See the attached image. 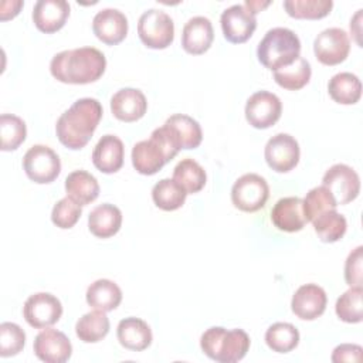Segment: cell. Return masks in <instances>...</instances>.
Returning <instances> with one entry per match:
<instances>
[{"instance_id":"1","label":"cell","mask_w":363,"mask_h":363,"mask_svg":"<svg viewBox=\"0 0 363 363\" xmlns=\"http://www.w3.org/2000/svg\"><path fill=\"white\" fill-rule=\"evenodd\" d=\"M106 68L105 55L95 47L64 50L50 62L51 75L64 84L84 85L98 81Z\"/></svg>"},{"instance_id":"2","label":"cell","mask_w":363,"mask_h":363,"mask_svg":"<svg viewBox=\"0 0 363 363\" xmlns=\"http://www.w3.org/2000/svg\"><path fill=\"white\" fill-rule=\"evenodd\" d=\"M102 113V105L98 99H77L57 121L55 132L58 140L68 149H82L91 140Z\"/></svg>"},{"instance_id":"3","label":"cell","mask_w":363,"mask_h":363,"mask_svg":"<svg viewBox=\"0 0 363 363\" xmlns=\"http://www.w3.org/2000/svg\"><path fill=\"white\" fill-rule=\"evenodd\" d=\"M180 150L179 143L163 125L156 128L149 139L140 140L132 147V164L138 173L152 176L170 162Z\"/></svg>"},{"instance_id":"4","label":"cell","mask_w":363,"mask_h":363,"mask_svg":"<svg viewBox=\"0 0 363 363\" xmlns=\"http://www.w3.org/2000/svg\"><path fill=\"white\" fill-rule=\"evenodd\" d=\"M250 345V336L242 329L227 330L221 326H213L200 337L203 353L218 363H235L244 359Z\"/></svg>"},{"instance_id":"5","label":"cell","mask_w":363,"mask_h":363,"mask_svg":"<svg viewBox=\"0 0 363 363\" xmlns=\"http://www.w3.org/2000/svg\"><path fill=\"white\" fill-rule=\"evenodd\" d=\"M299 54V37L292 30L285 27L268 30L257 47L258 61L271 71H277L292 64Z\"/></svg>"},{"instance_id":"6","label":"cell","mask_w":363,"mask_h":363,"mask_svg":"<svg viewBox=\"0 0 363 363\" xmlns=\"http://www.w3.org/2000/svg\"><path fill=\"white\" fill-rule=\"evenodd\" d=\"M138 34L146 47L163 50L173 43L174 23L167 13L157 9H149L139 17Z\"/></svg>"},{"instance_id":"7","label":"cell","mask_w":363,"mask_h":363,"mask_svg":"<svg viewBox=\"0 0 363 363\" xmlns=\"http://www.w3.org/2000/svg\"><path fill=\"white\" fill-rule=\"evenodd\" d=\"M269 197V186L257 173H245L235 180L231 189V201L235 208L254 213L261 210Z\"/></svg>"},{"instance_id":"8","label":"cell","mask_w":363,"mask_h":363,"mask_svg":"<svg viewBox=\"0 0 363 363\" xmlns=\"http://www.w3.org/2000/svg\"><path fill=\"white\" fill-rule=\"evenodd\" d=\"M23 169L31 182L47 184L54 182L61 173V160L51 147L34 145L23 157Z\"/></svg>"},{"instance_id":"9","label":"cell","mask_w":363,"mask_h":363,"mask_svg":"<svg viewBox=\"0 0 363 363\" xmlns=\"http://www.w3.org/2000/svg\"><path fill=\"white\" fill-rule=\"evenodd\" d=\"M62 305L57 296L48 292H37L27 298L23 306L26 322L35 329H45L60 320Z\"/></svg>"},{"instance_id":"10","label":"cell","mask_w":363,"mask_h":363,"mask_svg":"<svg viewBox=\"0 0 363 363\" xmlns=\"http://www.w3.org/2000/svg\"><path fill=\"white\" fill-rule=\"evenodd\" d=\"M322 184L332 193L337 206L353 201L360 193L359 174L343 163L330 166L323 174Z\"/></svg>"},{"instance_id":"11","label":"cell","mask_w":363,"mask_h":363,"mask_svg":"<svg viewBox=\"0 0 363 363\" xmlns=\"http://www.w3.org/2000/svg\"><path fill=\"white\" fill-rule=\"evenodd\" d=\"M350 51V40L345 30L330 27L320 31L313 41V52L323 65H337L343 62Z\"/></svg>"},{"instance_id":"12","label":"cell","mask_w":363,"mask_h":363,"mask_svg":"<svg viewBox=\"0 0 363 363\" xmlns=\"http://www.w3.org/2000/svg\"><path fill=\"white\" fill-rule=\"evenodd\" d=\"M282 113L281 99L268 91L252 94L245 104V119L257 129L271 128L278 122Z\"/></svg>"},{"instance_id":"13","label":"cell","mask_w":363,"mask_h":363,"mask_svg":"<svg viewBox=\"0 0 363 363\" xmlns=\"http://www.w3.org/2000/svg\"><path fill=\"white\" fill-rule=\"evenodd\" d=\"M224 38L233 44H241L250 40L257 28L255 14L244 4L227 7L220 17Z\"/></svg>"},{"instance_id":"14","label":"cell","mask_w":363,"mask_h":363,"mask_svg":"<svg viewBox=\"0 0 363 363\" xmlns=\"http://www.w3.org/2000/svg\"><path fill=\"white\" fill-rule=\"evenodd\" d=\"M264 156L267 164L272 170L286 173L298 164L301 149L294 136L288 133H277L267 142Z\"/></svg>"},{"instance_id":"15","label":"cell","mask_w":363,"mask_h":363,"mask_svg":"<svg viewBox=\"0 0 363 363\" xmlns=\"http://www.w3.org/2000/svg\"><path fill=\"white\" fill-rule=\"evenodd\" d=\"M34 354L45 363H65L72 354V345L65 333L45 328L34 339Z\"/></svg>"},{"instance_id":"16","label":"cell","mask_w":363,"mask_h":363,"mask_svg":"<svg viewBox=\"0 0 363 363\" xmlns=\"http://www.w3.org/2000/svg\"><path fill=\"white\" fill-rule=\"evenodd\" d=\"M328 303L326 292L316 284H305L299 286L291 301L292 312L302 320H313L319 318Z\"/></svg>"},{"instance_id":"17","label":"cell","mask_w":363,"mask_h":363,"mask_svg":"<svg viewBox=\"0 0 363 363\" xmlns=\"http://www.w3.org/2000/svg\"><path fill=\"white\" fill-rule=\"evenodd\" d=\"M92 31L102 43L116 45L128 34V18L116 9H102L92 20Z\"/></svg>"},{"instance_id":"18","label":"cell","mask_w":363,"mask_h":363,"mask_svg":"<svg viewBox=\"0 0 363 363\" xmlns=\"http://www.w3.org/2000/svg\"><path fill=\"white\" fill-rule=\"evenodd\" d=\"M69 17V4L65 0H38L33 9L34 26L45 34L61 30Z\"/></svg>"},{"instance_id":"19","label":"cell","mask_w":363,"mask_h":363,"mask_svg":"<svg viewBox=\"0 0 363 363\" xmlns=\"http://www.w3.org/2000/svg\"><path fill=\"white\" fill-rule=\"evenodd\" d=\"M214 30L207 17L196 16L187 20L182 31V47L193 55L204 54L213 44Z\"/></svg>"},{"instance_id":"20","label":"cell","mask_w":363,"mask_h":363,"mask_svg":"<svg viewBox=\"0 0 363 363\" xmlns=\"http://www.w3.org/2000/svg\"><path fill=\"white\" fill-rule=\"evenodd\" d=\"M146 109V96L136 88H122L111 98L112 115L122 122H135L143 118Z\"/></svg>"},{"instance_id":"21","label":"cell","mask_w":363,"mask_h":363,"mask_svg":"<svg viewBox=\"0 0 363 363\" xmlns=\"http://www.w3.org/2000/svg\"><path fill=\"white\" fill-rule=\"evenodd\" d=\"M271 221L281 231H301L308 223L302 208V199L294 196L279 199L271 210Z\"/></svg>"},{"instance_id":"22","label":"cell","mask_w":363,"mask_h":363,"mask_svg":"<svg viewBox=\"0 0 363 363\" xmlns=\"http://www.w3.org/2000/svg\"><path fill=\"white\" fill-rule=\"evenodd\" d=\"M125 147L122 140L115 135H104L94 147L92 163L106 174L116 173L123 166Z\"/></svg>"},{"instance_id":"23","label":"cell","mask_w":363,"mask_h":363,"mask_svg":"<svg viewBox=\"0 0 363 363\" xmlns=\"http://www.w3.org/2000/svg\"><path fill=\"white\" fill-rule=\"evenodd\" d=\"M116 336L125 349L133 352H142L152 343V330L149 325L135 316L125 318L118 323Z\"/></svg>"},{"instance_id":"24","label":"cell","mask_w":363,"mask_h":363,"mask_svg":"<svg viewBox=\"0 0 363 363\" xmlns=\"http://www.w3.org/2000/svg\"><path fill=\"white\" fill-rule=\"evenodd\" d=\"M122 225L121 210L109 203L96 206L88 216V228L98 238L115 235Z\"/></svg>"},{"instance_id":"25","label":"cell","mask_w":363,"mask_h":363,"mask_svg":"<svg viewBox=\"0 0 363 363\" xmlns=\"http://www.w3.org/2000/svg\"><path fill=\"white\" fill-rule=\"evenodd\" d=\"M164 126L170 130L182 149H196L201 143V128L199 122L189 115H172L166 119Z\"/></svg>"},{"instance_id":"26","label":"cell","mask_w":363,"mask_h":363,"mask_svg":"<svg viewBox=\"0 0 363 363\" xmlns=\"http://www.w3.org/2000/svg\"><path fill=\"white\" fill-rule=\"evenodd\" d=\"M85 298L86 303L92 309L109 312L119 306L122 301V291L113 281L102 278L88 286Z\"/></svg>"},{"instance_id":"27","label":"cell","mask_w":363,"mask_h":363,"mask_svg":"<svg viewBox=\"0 0 363 363\" xmlns=\"http://www.w3.org/2000/svg\"><path fill=\"white\" fill-rule=\"evenodd\" d=\"M65 191L79 206H86L99 196V184L86 170H74L65 179Z\"/></svg>"},{"instance_id":"28","label":"cell","mask_w":363,"mask_h":363,"mask_svg":"<svg viewBox=\"0 0 363 363\" xmlns=\"http://www.w3.org/2000/svg\"><path fill=\"white\" fill-rule=\"evenodd\" d=\"M328 92L330 98L342 105H353L362 96V82L352 72H339L329 79Z\"/></svg>"},{"instance_id":"29","label":"cell","mask_w":363,"mask_h":363,"mask_svg":"<svg viewBox=\"0 0 363 363\" xmlns=\"http://www.w3.org/2000/svg\"><path fill=\"white\" fill-rule=\"evenodd\" d=\"M109 332V319L104 311L94 309L82 315L75 323V333L85 343H96Z\"/></svg>"},{"instance_id":"30","label":"cell","mask_w":363,"mask_h":363,"mask_svg":"<svg viewBox=\"0 0 363 363\" xmlns=\"http://www.w3.org/2000/svg\"><path fill=\"white\" fill-rule=\"evenodd\" d=\"M173 180L177 182L187 194L199 193L207 182L206 170L191 157L180 160L173 169Z\"/></svg>"},{"instance_id":"31","label":"cell","mask_w":363,"mask_h":363,"mask_svg":"<svg viewBox=\"0 0 363 363\" xmlns=\"http://www.w3.org/2000/svg\"><path fill=\"white\" fill-rule=\"evenodd\" d=\"M311 75V64L301 55L292 64L274 71L275 82L289 91H298L303 88L309 82Z\"/></svg>"},{"instance_id":"32","label":"cell","mask_w":363,"mask_h":363,"mask_svg":"<svg viewBox=\"0 0 363 363\" xmlns=\"http://www.w3.org/2000/svg\"><path fill=\"white\" fill-rule=\"evenodd\" d=\"M187 193L173 179H162L152 189V199L156 207L164 211L180 208L186 201Z\"/></svg>"},{"instance_id":"33","label":"cell","mask_w":363,"mask_h":363,"mask_svg":"<svg viewBox=\"0 0 363 363\" xmlns=\"http://www.w3.org/2000/svg\"><path fill=\"white\" fill-rule=\"evenodd\" d=\"M312 225L320 241L336 242L345 235L347 221L345 216L337 213L336 210H328L320 213L315 220H312Z\"/></svg>"},{"instance_id":"34","label":"cell","mask_w":363,"mask_h":363,"mask_svg":"<svg viewBox=\"0 0 363 363\" xmlns=\"http://www.w3.org/2000/svg\"><path fill=\"white\" fill-rule=\"evenodd\" d=\"M267 346L277 353H288L299 343L298 329L288 322H277L265 332Z\"/></svg>"},{"instance_id":"35","label":"cell","mask_w":363,"mask_h":363,"mask_svg":"<svg viewBox=\"0 0 363 363\" xmlns=\"http://www.w3.org/2000/svg\"><path fill=\"white\" fill-rule=\"evenodd\" d=\"M333 7L332 0H285L284 9L294 18L319 20L326 17Z\"/></svg>"},{"instance_id":"36","label":"cell","mask_w":363,"mask_h":363,"mask_svg":"<svg viewBox=\"0 0 363 363\" xmlns=\"http://www.w3.org/2000/svg\"><path fill=\"white\" fill-rule=\"evenodd\" d=\"M363 289L362 286H350L343 292L335 305L336 315L340 320L346 323H359L363 319V306H362Z\"/></svg>"},{"instance_id":"37","label":"cell","mask_w":363,"mask_h":363,"mask_svg":"<svg viewBox=\"0 0 363 363\" xmlns=\"http://www.w3.org/2000/svg\"><path fill=\"white\" fill-rule=\"evenodd\" d=\"M0 136H1V150H16L27 136L26 122L11 113H3L0 116Z\"/></svg>"},{"instance_id":"38","label":"cell","mask_w":363,"mask_h":363,"mask_svg":"<svg viewBox=\"0 0 363 363\" xmlns=\"http://www.w3.org/2000/svg\"><path fill=\"white\" fill-rule=\"evenodd\" d=\"M337 204L332 196V193L322 184L311 189L305 199L302 200V208L306 221L315 220L320 213L328 210H336Z\"/></svg>"},{"instance_id":"39","label":"cell","mask_w":363,"mask_h":363,"mask_svg":"<svg viewBox=\"0 0 363 363\" xmlns=\"http://www.w3.org/2000/svg\"><path fill=\"white\" fill-rule=\"evenodd\" d=\"M26 345L24 330L13 322H3L0 325V356L11 357L18 354Z\"/></svg>"},{"instance_id":"40","label":"cell","mask_w":363,"mask_h":363,"mask_svg":"<svg viewBox=\"0 0 363 363\" xmlns=\"http://www.w3.org/2000/svg\"><path fill=\"white\" fill-rule=\"evenodd\" d=\"M82 213V206L74 201L71 197H64L58 200L51 211V221L62 230L72 228L79 220Z\"/></svg>"},{"instance_id":"41","label":"cell","mask_w":363,"mask_h":363,"mask_svg":"<svg viewBox=\"0 0 363 363\" xmlns=\"http://www.w3.org/2000/svg\"><path fill=\"white\" fill-rule=\"evenodd\" d=\"M362 261H363V247L359 245L347 255L345 262V281L349 286H362V279H363Z\"/></svg>"},{"instance_id":"42","label":"cell","mask_w":363,"mask_h":363,"mask_svg":"<svg viewBox=\"0 0 363 363\" xmlns=\"http://www.w3.org/2000/svg\"><path fill=\"white\" fill-rule=\"evenodd\" d=\"M362 346L353 343H343L333 349L332 362L333 363H343V362H360L362 360Z\"/></svg>"},{"instance_id":"43","label":"cell","mask_w":363,"mask_h":363,"mask_svg":"<svg viewBox=\"0 0 363 363\" xmlns=\"http://www.w3.org/2000/svg\"><path fill=\"white\" fill-rule=\"evenodd\" d=\"M23 7V1L21 0H11V1H3L1 3V20H10L13 17H16L20 11V9Z\"/></svg>"},{"instance_id":"44","label":"cell","mask_w":363,"mask_h":363,"mask_svg":"<svg viewBox=\"0 0 363 363\" xmlns=\"http://www.w3.org/2000/svg\"><path fill=\"white\" fill-rule=\"evenodd\" d=\"M244 6L251 11V13H254V14H257V13H259L262 9H265L267 6H269V1H264V3H261V1H252V0H247L245 3H244Z\"/></svg>"}]
</instances>
